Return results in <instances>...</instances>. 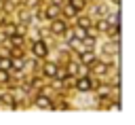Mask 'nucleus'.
I'll return each mask as SVG.
<instances>
[{
	"label": "nucleus",
	"mask_w": 135,
	"mask_h": 125,
	"mask_svg": "<svg viewBox=\"0 0 135 125\" xmlns=\"http://www.w3.org/2000/svg\"><path fill=\"white\" fill-rule=\"evenodd\" d=\"M44 72H46L49 76H55V72H57V66H55V64H49V66L44 68Z\"/></svg>",
	"instance_id": "nucleus-3"
},
{
	"label": "nucleus",
	"mask_w": 135,
	"mask_h": 125,
	"mask_svg": "<svg viewBox=\"0 0 135 125\" xmlns=\"http://www.w3.org/2000/svg\"><path fill=\"white\" fill-rule=\"evenodd\" d=\"M76 87H78L80 91H89V89H91V81H89V78H80V81L76 83Z\"/></svg>",
	"instance_id": "nucleus-2"
},
{
	"label": "nucleus",
	"mask_w": 135,
	"mask_h": 125,
	"mask_svg": "<svg viewBox=\"0 0 135 125\" xmlns=\"http://www.w3.org/2000/svg\"><path fill=\"white\" fill-rule=\"evenodd\" d=\"M82 61H84V64H93V61H95V55H93V53H86V55H82Z\"/></svg>",
	"instance_id": "nucleus-6"
},
{
	"label": "nucleus",
	"mask_w": 135,
	"mask_h": 125,
	"mask_svg": "<svg viewBox=\"0 0 135 125\" xmlns=\"http://www.w3.org/2000/svg\"><path fill=\"white\" fill-rule=\"evenodd\" d=\"M114 2H116V4H118V2H120V0H114Z\"/></svg>",
	"instance_id": "nucleus-15"
},
{
	"label": "nucleus",
	"mask_w": 135,
	"mask_h": 125,
	"mask_svg": "<svg viewBox=\"0 0 135 125\" xmlns=\"http://www.w3.org/2000/svg\"><path fill=\"white\" fill-rule=\"evenodd\" d=\"M6 78H8V76H6V72H4V70H0V81H6Z\"/></svg>",
	"instance_id": "nucleus-14"
},
{
	"label": "nucleus",
	"mask_w": 135,
	"mask_h": 125,
	"mask_svg": "<svg viewBox=\"0 0 135 125\" xmlns=\"http://www.w3.org/2000/svg\"><path fill=\"white\" fill-rule=\"evenodd\" d=\"M53 30H55V32H63V30H65V23H63V21H55V23H53Z\"/></svg>",
	"instance_id": "nucleus-5"
},
{
	"label": "nucleus",
	"mask_w": 135,
	"mask_h": 125,
	"mask_svg": "<svg viewBox=\"0 0 135 125\" xmlns=\"http://www.w3.org/2000/svg\"><path fill=\"white\" fill-rule=\"evenodd\" d=\"M57 13H59V8H57V6H49V11H46V15H49V17H55Z\"/></svg>",
	"instance_id": "nucleus-7"
},
{
	"label": "nucleus",
	"mask_w": 135,
	"mask_h": 125,
	"mask_svg": "<svg viewBox=\"0 0 135 125\" xmlns=\"http://www.w3.org/2000/svg\"><path fill=\"white\" fill-rule=\"evenodd\" d=\"M0 68H4V70L11 68V61H8V59H0Z\"/></svg>",
	"instance_id": "nucleus-9"
},
{
	"label": "nucleus",
	"mask_w": 135,
	"mask_h": 125,
	"mask_svg": "<svg viewBox=\"0 0 135 125\" xmlns=\"http://www.w3.org/2000/svg\"><path fill=\"white\" fill-rule=\"evenodd\" d=\"M11 66H15V68H23V61H21V59H17V61H13Z\"/></svg>",
	"instance_id": "nucleus-12"
},
{
	"label": "nucleus",
	"mask_w": 135,
	"mask_h": 125,
	"mask_svg": "<svg viewBox=\"0 0 135 125\" xmlns=\"http://www.w3.org/2000/svg\"><path fill=\"white\" fill-rule=\"evenodd\" d=\"M65 13H68V15H74V13H76V8H74L72 4H68V6H65Z\"/></svg>",
	"instance_id": "nucleus-10"
},
{
	"label": "nucleus",
	"mask_w": 135,
	"mask_h": 125,
	"mask_svg": "<svg viewBox=\"0 0 135 125\" xmlns=\"http://www.w3.org/2000/svg\"><path fill=\"white\" fill-rule=\"evenodd\" d=\"M78 25H80V28H84V30H86V28H89V21H86V19H80V21H78Z\"/></svg>",
	"instance_id": "nucleus-11"
},
{
	"label": "nucleus",
	"mask_w": 135,
	"mask_h": 125,
	"mask_svg": "<svg viewBox=\"0 0 135 125\" xmlns=\"http://www.w3.org/2000/svg\"><path fill=\"white\" fill-rule=\"evenodd\" d=\"M84 42H86V47H89V49H91V47H93V44H95V40H93V38H86V40H84Z\"/></svg>",
	"instance_id": "nucleus-13"
},
{
	"label": "nucleus",
	"mask_w": 135,
	"mask_h": 125,
	"mask_svg": "<svg viewBox=\"0 0 135 125\" xmlns=\"http://www.w3.org/2000/svg\"><path fill=\"white\" fill-rule=\"evenodd\" d=\"M72 6H74V8H82L84 2H82V0H72Z\"/></svg>",
	"instance_id": "nucleus-8"
},
{
	"label": "nucleus",
	"mask_w": 135,
	"mask_h": 125,
	"mask_svg": "<svg viewBox=\"0 0 135 125\" xmlns=\"http://www.w3.org/2000/svg\"><path fill=\"white\" fill-rule=\"evenodd\" d=\"M34 53H36L38 57H44V55H46V44H44V42H34Z\"/></svg>",
	"instance_id": "nucleus-1"
},
{
	"label": "nucleus",
	"mask_w": 135,
	"mask_h": 125,
	"mask_svg": "<svg viewBox=\"0 0 135 125\" xmlns=\"http://www.w3.org/2000/svg\"><path fill=\"white\" fill-rule=\"evenodd\" d=\"M36 104H38L40 108H49V106H51V102H49L46 97H38V100H36Z\"/></svg>",
	"instance_id": "nucleus-4"
}]
</instances>
